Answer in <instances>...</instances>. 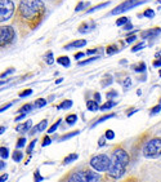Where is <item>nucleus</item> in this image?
<instances>
[{
  "instance_id": "ddd939ff",
  "label": "nucleus",
  "mask_w": 161,
  "mask_h": 182,
  "mask_svg": "<svg viewBox=\"0 0 161 182\" xmlns=\"http://www.w3.org/2000/svg\"><path fill=\"white\" fill-rule=\"evenodd\" d=\"M47 124H48V120L47 119H44V120H41L39 123V124L35 127V128H32V129H30V134H35L36 132H43L45 128H47Z\"/></svg>"
},
{
  "instance_id": "49530a36",
  "label": "nucleus",
  "mask_w": 161,
  "mask_h": 182,
  "mask_svg": "<svg viewBox=\"0 0 161 182\" xmlns=\"http://www.w3.org/2000/svg\"><path fill=\"white\" fill-rule=\"evenodd\" d=\"M160 110H161V105L159 103V105H156V106L151 110V115H156L157 113H160Z\"/></svg>"
},
{
  "instance_id": "cd10ccee",
  "label": "nucleus",
  "mask_w": 161,
  "mask_h": 182,
  "mask_svg": "<svg viewBox=\"0 0 161 182\" xmlns=\"http://www.w3.org/2000/svg\"><path fill=\"white\" fill-rule=\"evenodd\" d=\"M98 56H95V57H91V58H88V60H84V61H80L79 62V65L80 66H84V65H88V63H90V62H94V61H97L98 60Z\"/></svg>"
},
{
  "instance_id": "f3484780",
  "label": "nucleus",
  "mask_w": 161,
  "mask_h": 182,
  "mask_svg": "<svg viewBox=\"0 0 161 182\" xmlns=\"http://www.w3.org/2000/svg\"><path fill=\"white\" fill-rule=\"evenodd\" d=\"M79 158V155L77 154H70L68 156H66L65 159H63V162H62V164L63 165H66V164H70V163H72V162H75Z\"/></svg>"
},
{
  "instance_id": "de8ad7c7",
  "label": "nucleus",
  "mask_w": 161,
  "mask_h": 182,
  "mask_svg": "<svg viewBox=\"0 0 161 182\" xmlns=\"http://www.w3.org/2000/svg\"><path fill=\"white\" fill-rule=\"evenodd\" d=\"M113 97H117V92H116V91H111V92L107 93V98H108V99H111V98H113Z\"/></svg>"
},
{
  "instance_id": "8fccbe9b",
  "label": "nucleus",
  "mask_w": 161,
  "mask_h": 182,
  "mask_svg": "<svg viewBox=\"0 0 161 182\" xmlns=\"http://www.w3.org/2000/svg\"><path fill=\"white\" fill-rule=\"evenodd\" d=\"M13 71H14V69H13V67H10V69H8V70H7V71L2 72V79H3V78H5L7 75H9V72H13Z\"/></svg>"
},
{
  "instance_id": "bf43d9fd",
  "label": "nucleus",
  "mask_w": 161,
  "mask_h": 182,
  "mask_svg": "<svg viewBox=\"0 0 161 182\" xmlns=\"http://www.w3.org/2000/svg\"><path fill=\"white\" fill-rule=\"evenodd\" d=\"M0 168H2V169H3V168H5V163L3 162V159H2V163H0Z\"/></svg>"
},
{
  "instance_id": "c9c22d12",
  "label": "nucleus",
  "mask_w": 161,
  "mask_h": 182,
  "mask_svg": "<svg viewBox=\"0 0 161 182\" xmlns=\"http://www.w3.org/2000/svg\"><path fill=\"white\" fill-rule=\"evenodd\" d=\"M116 115V114H108V115H106V116H102L101 119H98L95 123H94V125H97V124H99V123H102V121H105V120H107V119H110V118H113V116ZM93 125V127H94Z\"/></svg>"
},
{
  "instance_id": "e2e57ef3",
  "label": "nucleus",
  "mask_w": 161,
  "mask_h": 182,
  "mask_svg": "<svg viewBox=\"0 0 161 182\" xmlns=\"http://www.w3.org/2000/svg\"><path fill=\"white\" fill-rule=\"evenodd\" d=\"M160 3H161V2H160Z\"/></svg>"
},
{
  "instance_id": "412c9836",
  "label": "nucleus",
  "mask_w": 161,
  "mask_h": 182,
  "mask_svg": "<svg viewBox=\"0 0 161 182\" xmlns=\"http://www.w3.org/2000/svg\"><path fill=\"white\" fill-rule=\"evenodd\" d=\"M66 123L68 125H72V124H75L76 123V120H77V115L76 114H70V115H67L66 116Z\"/></svg>"
},
{
  "instance_id": "2eb2a0df",
  "label": "nucleus",
  "mask_w": 161,
  "mask_h": 182,
  "mask_svg": "<svg viewBox=\"0 0 161 182\" xmlns=\"http://www.w3.org/2000/svg\"><path fill=\"white\" fill-rule=\"evenodd\" d=\"M57 63H59L65 67H68L70 66V58H68L67 56H61V57L57 58Z\"/></svg>"
},
{
  "instance_id": "393cba45",
  "label": "nucleus",
  "mask_w": 161,
  "mask_h": 182,
  "mask_svg": "<svg viewBox=\"0 0 161 182\" xmlns=\"http://www.w3.org/2000/svg\"><path fill=\"white\" fill-rule=\"evenodd\" d=\"M133 69L135 70L137 72H145L146 71V63H143V62H139L138 65H134Z\"/></svg>"
},
{
  "instance_id": "3c124183",
  "label": "nucleus",
  "mask_w": 161,
  "mask_h": 182,
  "mask_svg": "<svg viewBox=\"0 0 161 182\" xmlns=\"http://www.w3.org/2000/svg\"><path fill=\"white\" fill-rule=\"evenodd\" d=\"M137 40V35H131V36L126 38V43H131V42H135Z\"/></svg>"
},
{
  "instance_id": "5701e85b",
  "label": "nucleus",
  "mask_w": 161,
  "mask_h": 182,
  "mask_svg": "<svg viewBox=\"0 0 161 182\" xmlns=\"http://www.w3.org/2000/svg\"><path fill=\"white\" fill-rule=\"evenodd\" d=\"M110 4V2H105V3H102V4H98V5H95V7H93V8H90L87 13H93V12H95V10H98V9H102V8H105V7H107V5Z\"/></svg>"
},
{
  "instance_id": "c85d7f7f",
  "label": "nucleus",
  "mask_w": 161,
  "mask_h": 182,
  "mask_svg": "<svg viewBox=\"0 0 161 182\" xmlns=\"http://www.w3.org/2000/svg\"><path fill=\"white\" fill-rule=\"evenodd\" d=\"M152 65H153V67H161V52H159L156 54V60L152 62Z\"/></svg>"
},
{
  "instance_id": "09e8293b",
  "label": "nucleus",
  "mask_w": 161,
  "mask_h": 182,
  "mask_svg": "<svg viewBox=\"0 0 161 182\" xmlns=\"http://www.w3.org/2000/svg\"><path fill=\"white\" fill-rule=\"evenodd\" d=\"M35 181H38V182H40V181H43L44 180V177H41V176H40V172L39 171H35Z\"/></svg>"
},
{
  "instance_id": "4be33fe9",
  "label": "nucleus",
  "mask_w": 161,
  "mask_h": 182,
  "mask_svg": "<svg viewBox=\"0 0 161 182\" xmlns=\"http://www.w3.org/2000/svg\"><path fill=\"white\" fill-rule=\"evenodd\" d=\"M148 136H149V133H148V132L142 134V136H141V138L138 139V141H137V143H135V149H137V150L141 147V145H143V146H145V139H146Z\"/></svg>"
},
{
  "instance_id": "0eeeda50",
  "label": "nucleus",
  "mask_w": 161,
  "mask_h": 182,
  "mask_svg": "<svg viewBox=\"0 0 161 182\" xmlns=\"http://www.w3.org/2000/svg\"><path fill=\"white\" fill-rule=\"evenodd\" d=\"M16 8L12 0H0V21L5 22L12 18Z\"/></svg>"
},
{
  "instance_id": "39448f33",
  "label": "nucleus",
  "mask_w": 161,
  "mask_h": 182,
  "mask_svg": "<svg viewBox=\"0 0 161 182\" xmlns=\"http://www.w3.org/2000/svg\"><path fill=\"white\" fill-rule=\"evenodd\" d=\"M111 165V158L106 154L95 155L90 159V167L97 172H107Z\"/></svg>"
},
{
  "instance_id": "c03bdc74",
  "label": "nucleus",
  "mask_w": 161,
  "mask_h": 182,
  "mask_svg": "<svg viewBox=\"0 0 161 182\" xmlns=\"http://www.w3.org/2000/svg\"><path fill=\"white\" fill-rule=\"evenodd\" d=\"M85 7H88V4H85L84 2H80V3L77 4V7L75 8V12H80V10H81V9H84Z\"/></svg>"
},
{
  "instance_id": "5fc2aeb1",
  "label": "nucleus",
  "mask_w": 161,
  "mask_h": 182,
  "mask_svg": "<svg viewBox=\"0 0 161 182\" xmlns=\"http://www.w3.org/2000/svg\"><path fill=\"white\" fill-rule=\"evenodd\" d=\"M94 99H95L97 102H101V95H99L98 92H95V93H94Z\"/></svg>"
},
{
  "instance_id": "2f4dec72",
  "label": "nucleus",
  "mask_w": 161,
  "mask_h": 182,
  "mask_svg": "<svg viewBox=\"0 0 161 182\" xmlns=\"http://www.w3.org/2000/svg\"><path fill=\"white\" fill-rule=\"evenodd\" d=\"M0 156H2V159H7V158L9 156V151H8L7 147L2 146V149H0Z\"/></svg>"
},
{
  "instance_id": "864d4df0",
  "label": "nucleus",
  "mask_w": 161,
  "mask_h": 182,
  "mask_svg": "<svg viewBox=\"0 0 161 182\" xmlns=\"http://www.w3.org/2000/svg\"><path fill=\"white\" fill-rule=\"evenodd\" d=\"M10 106H12V102H9V103H7V105H5L4 107H2V109H0V113H3V111H5V110H7V109H9Z\"/></svg>"
},
{
  "instance_id": "7ed1b4c3",
  "label": "nucleus",
  "mask_w": 161,
  "mask_h": 182,
  "mask_svg": "<svg viewBox=\"0 0 161 182\" xmlns=\"http://www.w3.org/2000/svg\"><path fill=\"white\" fill-rule=\"evenodd\" d=\"M66 181L70 182H95L99 181V174L91 169H77L67 176Z\"/></svg>"
},
{
  "instance_id": "dca6fc26",
  "label": "nucleus",
  "mask_w": 161,
  "mask_h": 182,
  "mask_svg": "<svg viewBox=\"0 0 161 182\" xmlns=\"http://www.w3.org/2000/svg\"><path fill=\"white\" fill-rule=\"evenodd\" d=\"M112 75H110V74H107L106 76H103V79H102V81H101V85L103 87V88H106V87H108L110 84H112Z\"/></svg>"
},
{
  "instance_id": "f704fd0d",
  "label": "nucleus",
  "mask_w": 161,
  "mask_h": 182,
  "mask_svg": "<svg viewBox=\"0 0 161 182\" xmlns=\"http://www.w3.org/2000/svg\"><path fill=\"white\" fill-rule=\"evenodd\" d=\"M130 84H131V79L129 78V76H126V78L124 79V81H123V87H124V91L129 89V88H130Z\"/></svg>"
},
{
  "instance_id": "13d9d810",
  "label": "nucleus",
  "mask_w": 161,
  "mask_h": 182,
  "mask_svg": "<svg viewBox=\"0 0 161 182\" xmlns=\"http://www.w3.org/2000/svg\"><path fill=\"white\" fill-rule=\"evenodd\" d=\"M8 180V174H3L2 177H0V181L2 182H4V181H7Z\"/></svg>"
},
{
  "instance_id": "f257e3e1",
  "label": "nucleus",
  "mask_w": 161,
  "mask_h": 182,
  "mask_svg": "<svg viewBox=\"0 0 161 182\" xmlns=\"http://www.w3.org/2000/svg\"><path fill=\"white\" fill-rule=\"evenodd\" d=\"M45 16V4L41 0H21L17 10V22L27 25L28 30L35 28L43 22Z\"/></svg>"
},
{
  "instance_id": "a211bd4d",
  "label": "nucleus",
  "mask_w": 161,
  "mask_h": 182,
  "mask_svg": "<svg viewBox=\"0 0 161 182\" xmlns=\"http://www.w3.org/2000/svg\"><path fill=\"white\" fill-rule=\"evenodd\" d=\"M115 105H116V102L112 101V99H108V101H107L105 105H102V106H101V110H102V111H107V110L115 107Z\"/></svg>"
},
{
  "instance_id": "6e6d98bb",
  "label": "nucleus",
  "mask_w": 161,
  "mask_h": 182,
  "mask_svg": "<svg viewBox=\"0 0 161 182\" xmlns=\"http://www.w3.org/2000/svg\"><path fill=\"white\" fill-rule=\"evenodd\" d=\"M25 116H26V114H22V113H21V115H18V116H17V118H16V121H20V120H22V119L25 118Z\"/></svg>"
},
{
  "instance_id": "20e7f679",
  "label": "nucleus",
  "mask_w": 161,
  "mask_h": 182,
  "mask_svg": "<svg viewBox=\"0 0 161 182\" xmlns=\"http://www.w3.org/2000/svg\"><path fill=\"white\" fill-rule=\"evenodd\" d=\"M143 155L146 158H159L161 156V138H152L143 146Z\"/></svg>"
},
{
  "instance_id": "f03ea898",
  "label": "nucleus",
  "mask_w": 161,
  "mask_h": 182,
  "mask_svg": "<svg viewBox=\"0 0 161 182\" xmlns=\"http://www.w3.org/2000/svg\"><path fill=\"white\" fill-rule=\"evenodd\" d=\"M129 164V154L121 147H116L112 151V158H111V165L108 168L107 177L112 180H119L123 177L126 167Z\"/></svg>"
},
{
  "instance_id": "e433bc0d",
  "label": "nucleus",
  "mask_w": 161,
  "mask_h": 182,
  "mask_svg": "<svg viewBox=\"0 0 161 182\" xmlns=\"http://www.w3.org/2000/svg\"><path fill=\"white\" fill-rule=\"evenodd\" d=\"M61 121H62L61 119H58V120H57V121L54 123V124H53V125H52V127L48 129V133H53V132H55V129L58 128V125L61 124Z\"/></svg>"
},
{
  "instance_id": "a878e982",
  "label": "nucleus",
  "mask_w": 161,
  "mask_h": 182,
  "mask_svg": "<svg viewBox=\"0 0 161 182\" xmlns=\"http://www.w3.org/2000/svg\"><path fill=\"white\" fill-rule=\"evenodd\" d=\"M22 158H23V154H22L21 151H18V150H16V151H13V160L14 162H21L22 160Z\"/></svg>"
},
{
  "instance_id": "aec40b11",
  "label": "nucleus",
  "mask_w": 161,
  "mask_h": 182,
  "mask_svg": "<svg viewBox=\"0 0 161 182\" xmlns=\"http://www.w3.org/2000/svg\"><path fill=\"white\" fill-rule=\"evenodd\" d=\"M70 107H72V101H71V99H65V101L58 105V107H57V109H59V110L65 109L66 110V109H70Z\"/></svg>"
},
{
  "instance_id": "052dcab7",
  "label": "nucleus",
  "mask_w": 161,
  "mask_h": 182,
  "mask_svg": "<svg viewBox=\"0 0 161 182\" xmlns=\"http://www.w3.org/2000/svg\"><path fill=\"white\" fill-rule=\"evenodd\" d=\"M4 132H5V127H2V128H0V133H2V134H3Z\"/></svg>"
},
{
  "instance_id": "a19ab883",
  "label": "nucleus",
  "mask_w": 161,
  "mask_h": 182,
  "mask_svg": "<svg viewBox=\"0 0 161 182\" xmlns=\"http://www.w3.org/2000/svg\"><path fill=\"white\" fill-rule=\"evenodd\" d=\"M31 93H32V89H31V88H28V89H25V91L20 92V97H27V96H30Z\"/></svg>"
},
{
  "instance_id": "1a4fd4ad",
  "label": "nucleus",
  "mask_w": 161,
  "mask_h": 182,
  "mask_svg": "<svg viewBox=\"0 0 161 182\" xmlns=\"http://www.w3.org/2000/svg\"><path fill=\"white\" fill-rule=\"evenodd\" d=\"M94 28H95V23H94L93 21H89V22L81 23V25L79 26L77 31H79L80 34H85V32H89V31H91V30H94Z\"/></svg>"
},
{
  "instance_id": "423d86ee",
  "label": "nucleus",
  "mask_w": 161,
  "mask_h": 182,
  "mask_svg": "<svg viewBox=\"0 0 161 182\" xmlns=\"http://www.w3.org/2000/svg\"><path fill=\"white\" fill-rule=\"evenodd\" d=\"M16 39V31L12 26H2L0 28V46L5 48L7 45L12 44Z\"/></svg>"
},
{
  "instance_id": "37998d69",
  "label": "nucleus",
  "mask_w": 161,
  "mask_h": 182,
  "mask_svg": "<svg viewBox=\"0 0 161 182\" xmlns=\"http://www.w3.org/2000/svg\"><path fill=\"white\" fill-rule=\"evenodd\" d=\"M105 137H106L107 139H113V137H115V133H113V131H111V129H108V131H106V133H105Z\"/></svg>"
},
{
  "instance_id": "6ab92c4d",
  "label": "nucleus",
  "mask_w": 161,
  "mask_h": 182,
  "mask_svg": "<svg viewBox=\"0 0 161 182\" xmlns=\"http://www.w3.org/2000/svg\"><path fill=\"white\" fill-rule=\"evenodd\" d=\"M44 61L47 62L48 65H53V63H54V57H53V53H52V50H48L47 53H45Z\"/></svg>"
},
{
  "instance_id": "603ef678",
  "label": "nucleus",
  "mask_w": 161,
  "mask_h": 182,
  "mask_svg": "<svg viewBox=\"0 0 161 182\" xmlns=\"http://www.w3.org/2000/svg\"><path fill=\"white\" fill-rule=\"evenodd\" d=\"M131 28H133V25H131V23H126V25L124 26L125 31H129V30H131Z\"/></svg>"
},
{
  "instance_id": "4468645a",
  "label": "nucleus",
  "mask_w": 161,
  "mask_h": 182,
  "mask_svg": "<svg viewBox=\"0 0 161 182\" xmlns=\"http://www.w3.org/2000/svg\"><path fill=\"white\" fill-rule=\"evenodd\" d=\"M98 103H99V102H97L95 99H94V101H88V102H87V107H88L89 111H93V113H95V111H98V110L101 109V107L98 106Z\"/></svg>"
},
{
  "instance_id": "bb28decb",
  "label": "nucleus",
  "mask_w": 161,
  "mask_h": 182,
  "mask_svg": "<svg viewBox=\"0 0 161 182\" xmlns=\"http://www.w3.org/2000/svg\"><path fill=\"white\" fill-rule=\"evenodd\" d=\"M130 20L128 18V17H121V18H119L116 21V26H125L126 23H129Z\"/></svg>"
},
{
  "instance_id": "7c9ffc66",
  "label": "nucleus",
  "mask_w": 161,
  "mask_h": 182,
  "mask_svg": "<svg viewBox=\"0 0 161 182\" xmlns=\"http://www.w3.org/2000/svg\"><path fill=\"white\" fill-rule=\"evenodd\" d=\"M143 16L147 17V18H153V17H155V12L151 8H147L145 12H143Z\"/></svg>"
},
{
  "instance_id": "680f3d73",
  "label": "nucleus",
  "mask_w": 161,
  "mask_h": 182,
  "mask_svg": "<svg viewBox=\"0 0 161 182\" xmlns=\"http://www.w3.org/2000/svg\"><path fill=\"white\" fill-rule=\"evenodd\" d=\"M62 80H63V79H57V81H55V84H59V83H62Z\"/></svg>"
},
{
  "instance_id": "473e14b6",
  "label": "nucleus",
  "mask_w": 161,
  "mask_h": 182,
  "mask_svg": "<svg viewBox=\"0 0 161 182\" xmlns=\"http://www.w3.org/2000/svg\"><path fill=\"white\" fill-rule=\"evenodd\" d=\"M79 133H80V131H75V132H71V133H67L66 136L61 137V138H59V141H65V139H68V138H71V137H73V136H77Z\"/></svg>"
},
{
  "instance_id": "ea45409f",
  "label": "nucleus",
  "mask_w": 161,
  "mask_h": 182,
  "mask_svg": "<svg viewBox=\"0 0 161 182\" xmlns=\"http://www.w3.org/2000/svg\"><path fill=\"white\" fill-rule=\"evenodd\" d=\"M35 145H36V139H32L31 142H30V145H28V147H27V154H28V155H30L31 152H32L34 147H35Z\"/></svg>"
},
{
  "instance_id": "72a5a7b5",
  "label": "nucleus",
  "mask_w": 161,
  "mask_h": 182,
  "mask_svg": "<svg viewBox=\"0 0 161 182\" xmlns=\"http://www.w3.org/2000/svg\"><path fill=\"white\" fill-rule=\"evenodd\" d=\"M45 105H47V99H44V98H38L35 101V106L36 107H44Z\"/></svg>"
},
{
  "instance_id": "4d7b16f0",
  "label": "nucleus",
  "mask_w": 161,
  "mask_h": 182,
  "mask_svg": "<svg viewBox=\"0 0 161 182\" xmlns=\"http://www.w3.org/2000/svg\"><path fill=\"white\" fill-rule=\"evenodd\" d=\"M99 49H89V50H87V54H94V53H97Z\"/></svg>"
},
{
  "instance_id": "c756f323",
  "label": "nucleus",
  "mask_w": 161,
  "mask_h": 182,
  "mask_svg": "<svg viewBox=\"0 0 161 182\" xmlns=\"http://www.w3.org/2000/svg\"><path fill=\"white\" fill-rule=\"evenodd\" d=\"M116 52H117V46L115 45V44L108 45L107 49H106V53H107V54H113V53H116Z\"/></svg>"
},
{
  "instance_id": "58836bf2",
  "label": "nucleus",
  "mask_w": 161,
  "mask_h": 182,
  "mask_svg": "<svg viewBox=\"0 0 161 182\" xmlns=\"http://www.w3.org/2000/svg\"><path fill=\"white\" fill-rule=\"evenodd\" d=\"M25 145H26V138L25 137L18 138V141H17V149H22Z\"/></svg>"
},
{
  "instance_id": "b1692460",
  "label": "nucleus",
  "mask_w": 161,
  "mask_h": 182,
  "mask_svg": "<svg viewBox=\"0 0 161 182\" xmlns=\"http://www.w3.org/2000/svg\"><path fill=\"white\" fill-rule=\"evenodd\" d=\"M31 110H32V103H26V105H23V106L20 109V113L28 114V113H31Z\"/></svg>"
},
{
  "instance_id": "6e6552de",
  "label": "nucleus",
  "mask_w": 161,
  "mask_h": 182,
  "mask_svg": "<svg viewBox=\"0 0 161 182\" xmlns=\"http://www.w3.org/2000/svg\"><path fill=\"white\" fill-rule=\"evenodd\" d=\"M147 0H125V2H123L120 5H117L116 8H113L110 12V16H115V14H120V13H124V12H128L130 9L138 7V5L145 4Z\"/></svg>"
},
{
  "instance_id": "79ce46f5",
  "label": "nucleus",
  "mask_w": 161,
  "mask_h": 182,
  "mask_svg": "<svg viewBox=\"0 0 161 182\" xmlns=\"http://www.w3.org/2000/svg\"><path fill=\"white\" fill-rule=\"evenodd\" d=\"M50 143H52L50 137H49V136H44V138H43V141H41V145H43V146H49Z\"/></svg>"
},
{
  "instance_id": "a18cd8bd",
  "label": "nucleus",
  "mask_w": 161,
  "mask_h": 182,
  "mask_svg": "<svg viewBox=\"0 0 161 182\" xmlns=\"http://www.w3.org/2000/svg\"><path fill=\"white\" fill-rule=\"evenodd\" d=\"M85 54H87V52H77V53L73 54V57L75 60H81L83 57H85Z\"/></svg>"
},
{
  "instance_id": "9d476101",
  "label": "nucleus",
  "mask_w": 161,
  "mask_h": 182,
  "mask_svg": "<svg viewBox=\"0 0 161 182\" xmlns=\"http://www.w3.org/2000/svg\"><path fill=\"white\" fill-rule=\"evenodd\" d=\"M87 40L85 39H79V40H75V42H71V43H68L66 44L63 48L65 49H72V48H81V46H85L87 45Z\"/></svg>"
},
{
  "instance_id": "f8f14e48",
  "label": "nucleus",
  "mask_w": 161,
  "mask_h": 182,
  "mask_svg": "<svg viewBox=\"0 0 161 182\" xmlns=\"http://www.w3.org/2000/svg\"><path fill=\"white\" fill-rule=\"evenodd\" d=\"M31 127H32V121H31V120H27V121H25V123H22V124L17 125L16 131L20 132V133H26V132L30 131Z\"/></svg>"
},
{
  "instance_id": "9b49d317",
  "label": "nucleus",
  "mask_w": 161,
  "mask_h": 182,
  "mask_svg": "<svg viewBox=\"0 0 161 182\" xmlns=\"http://www.w3.org/2000/svg\"><path fill=\"white\" fill-rule=\"evenodd\" d=\"M161 32V27H155V28H151V30H147V31H143L141 35L143 39H149L152 36H156Z\"/></svg>"
},
{
  "instance_id": "4c0bfd02",
  "label": "nucleus",
  "mask_w": 161,
  "mask_h": 182,
  "mask_svg": "<svg viewBox=\"0 0 161 182\" xmlns=\"http://www.w3.org/2000/svg\"><path fill=\"white\" fill-rule=\"evenodd\" d=\"M145 42H142V43H139V44H137V45H134L133 46V48H131V52H133V53H134V52H138V50H141V49H143V48H145Z\"/></svg>"
}]
</instances>
